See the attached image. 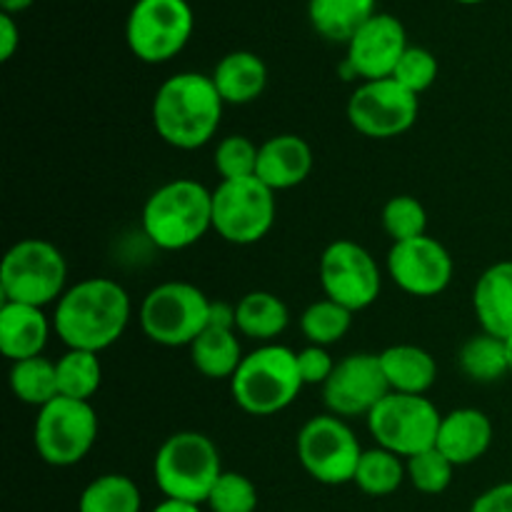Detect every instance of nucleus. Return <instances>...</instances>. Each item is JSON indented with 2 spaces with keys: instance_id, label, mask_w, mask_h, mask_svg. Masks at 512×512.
I'll list each match as a JSON object with an SVG mask.
<instances>
[{
  "instance_id": "7ed1b4c3",
  "label": "nucleus",
  "mask_w": 512,
  "mask_h": 512,
  "mask_svg": "<svg viewBox=\"0 0 512 512\" xmlns=\"http://www.w3.org/2000/svg\"><path fill=\"white\" fill-rule=\"evenodd\" d=\"M140 220L155 248L185 250L213 228V193L198 180H170L145 200Z\"/></svg>"
},
{
  "instance_id": "c9c22d12",
  "label": "nucleus",
  "mask_w": 512,
  "mask_h": 512,
  "mask_svg": "<svg viewBox=\"0 0 512 512\" xmlns=\"http://www.w3.org/2000/svg\"><path fill=\"white\" fill-rule=\"evenodd\" d=\"M258 145L245 135H228L215 148V170L223 180L255 178L258 170Z\"/></svg>"
},
{
  "instance_id": "6ab92c4d",
  "label": "nucleus",
  "mask_w": 512,
  "mask_h": 512,
  "mask_svg": "<svg viewBox=\"0 0 512 512\" xmlns=\"http://www.w3.org/2000/svg\"><path fill=\"white\" fill-rule=\"evenodd\" d=\"M493 443V423L483 410L458 408L443 415L435 448L458 468L483 458Z\"/></svg>"
},
{
  "instance_id": "473e14b6",
  "label": "nucleus",
  "mask_w": 512,
  "mask_h": 512,
  "mask_svg": "<svg viewBox=\"0 0 512 512\" xmlns=\"http://www.w3.org/2000/svg\"><path fill=\"white\" fill-rule=\"evenodd\" d=\"M383 228L393 238V243L423 238L428 228V213L413 195H395L383 208Z\"/></svg>"
},
{
  "instance_id": "a211bd4d",
  "label": "nucleus",
  "mask_w": 512,
  "mask_h": 512,
  "mask_svg": "<svg viewBox=\"0 0 512 512\" xmlns=\"http://www.w3.org/2000/svg\"><path fill=\"white\" fill-rule=\"evenodd\" d=\"M313 170V150L300 135L285 133L268 138L258 150L255 178L270 190H290L303 183Z\"/></svg>"
},
{
  "instance_id": "9b49d317",
  "label": "nucleus",
  "mask_w": 512,
  "mask_h": 512,
  "mask_svg": "<svg viewBox=\"0 0 512 512\" xmlns=\"http://www.w3.org/2000/svg\"><path fill=\"white\" fill-rule=\"evenodd\" d=\"M273 223L275 193L258 178L220 180L213 190V230L228 243H260Z\"/></svg>"
},
{
  "instance_id": "e433bc0d",
  "label": "nucleus",
  "mask_w": 512,
  "mask_h": 512,
  "mask_svg": "<svg viewBox=\"0 0 512 512\" xmlns=\"http://www.w3.org/2000/svg\"><path fill=\"white\" fill-rule=\"evenodd\" d=\"M438 70V58L430 50L410 45L403 53V58H400L398 68H395L393 80H398L405 90H410V93H415L420 98V93H425L435 83Z\"/></svg>"
},
{
  "instance_id": "f03ea898",
  "label": "nucleus",
  "mask_w": 512,
  "mask_h": 512,
  "mask_svg": "<svg viewBox=\"0 0 512 512\" xmlns=\"http://www.w3.org/2000/svg\"><path fill=\"white\" fill-rule=\"evenodd\" d=\"M223 105V98L210 75H173L155 93V133L160 135L163 143L178 150L203 148L218 133Z\"/></svg>"
},
{
  "instance_id": "39448f33",
  "label": "nucleus",
  "mask_w": 512,
  "mask_h": 512,
  "mask_svg": "<svg viewBox=\"0 0 512 512\" xmlns=\"http://www.w3.org/2000/svg\"><path fill=\"white\" fill-rule=\"evenodd\" d=\"M223 475L220 453L213 440L195 430H183L165 440L153 460V478L170 500L203 505L215 480Z\"/></svg>"
},
{
  "instance_id": "c03bdc74",
  "label": "nucleus",
  "mask_w": 512,
  "mask_h": 512,
  "mask_svg": "<svg viewBox=\"0 0 512 512\" xmlns=\"http://www.w3.org/2000/svg\"><path fill=\"white\" fill-rule=\"evenodd\" d=\"M505 353H508V368L512 373V335L510 338H505Z\"/></svg>"
},
{
  "instance_id": "4c0bfd02",
  "label": "nucleus",
  "mask_w": 512,
  "mask_h": 512,
  "mask_svg": "<svg viewBox=\"0 0 512 512\" xmlns=\"http://www.w3.org/2000/svg\"><path fill=\"white\" fill-rule=\"evenodd\" d=\"M298 370L305 385H325L333 375L335 363L328 350L320 345H308L298 353Z\"/></svg>"
},
{
  "instance_id": "aec40b11",
  "label": "nucleus",
  "mask_w": 512,
  "mask_h": 512,
  "mask_svg": "<svg viewBox=\"0 0 512 512\" xmlns=\"http://www.w3.org/2000/svg\"><path fill=\"white\" fill-rule=\"evenodd\" d=\"M473 308L483 333L495 338L512 335V260H503L485 270L473 290Z\"/></svg>"
},
{
  "instance_id": "1a4fd4ad",
  "label": "nucleus",
  "mask_w": 512,
  "mask_h": 512,
  "mask_svg": "<svg viewBox=\"0 0 512 512\" xmlns=\"http://www.w3.org/2000/svg\"><path fill=\"white\" fill-rule=\"evenodd\" d=\"M98 438V415L88 400L58 398L40 408L33 443L40 460L53 468L78 465Z\"/></svg>"
},
{
  "instance_id": "393cba45",
  "label": "nucleus",
  "mask_w": 512,
  "mask_h": 512,
  "mask_svg": "<svg viewBox=\"0 0 512 512\" xmlns=\"http://www.w3.org/2000/svg\"><path fill=\"white\" fill-rule=\"evenodd\" d=\"M243 350L235 330L225 328H205L190 345V360L195 370L210 380L233 378L235 370L243 363Z\"/></svg>"
},
{
  "instance_id": "37998d69",
  "label": "nucleus",
  "mask_w": 512,
  "mask_h": 512,
  "mask_svg": "<svg viewBox=\"0 0 512 512\" xmlns=\"http://www.w3.org/2000/svg\"><path fill=\"white\" fill-rule=\"evenodd\" d=\"M35 0H0V8H3L5 15H18L23 10H28Z\"/></svg>"
},
{
  "instance_id": "c85d7f7f",
  "label": "nucleus",
  "mask_w": 512,
  "mask_h": 512,
  "mask_svg": "<svg viewBox=\"0 0 512 512\" xmlns=\"http://www.w3.org/2000/svg\"><path fill=\"white\" fill-rule=\"evenodd\" d=\"M405 475H408V470H405V463L400 455L390 453L385 448H373L363 450V458H360L358 470H355L353 483L365 495L385 498V495H393L403 485Z\"/></svg>"
},
{
  "instance_id": "2f4dec72",
  "label": "nucleus",
  "mask_w": 512,
  "mask_h": 512,
  "mask_svg": "<svg viewBox=\"0 0 512 512\" xmlns=\"http://www.w3.org/2000/svg\"><path fill=\"white\" fill-rule=\"evenodd\" d=\"M350 325H353V313L330 298L315 300L300 318L305 338L310 340V345H320V348H328V345L343 340Z\"/></svg>"
},
{
  "instance_id": "6e6552de",
  "label": "nucleus",
  "mask_w": 512,
  "mask_h": 512,
  "mask_svg": "<svg viewBox=\"0 0 512 512\" xmlns=\"http://www.w3.org/2000/svg\"><path fill=\"white\" fill-rule=\"evenodd\" d=\"M443 415L425 395L388 393L368 415V430L378 448L413 458L438 443Z\"/></svg>"
},
{
  "instance_id": "f704fd0d",
  "label": "nucleus",
  "mask_w": 512,
  "mask_h": 512,
  "mask_svg": "<svg viewBox=\"0 0 512 512\" xmlns=\"http://www.w3.org/2000/svg\"><path fill=\"white\" fill-rule=\"evenodd\" d=\"M213 512H255L258 510V488L245 475L223 470L208 495Z\"/></svg>"
},
{
  "instance_id": "c756f323",
  "label": "nucleus",
  "mask_w": 512,
  "mask_h": 512,
  "mask_svg": "<svg viewBox=\"0 0 512 512\" xmlns=\"http://www.w3.org/2000/svg\"><path fill=\"white\" fill-rule=\"evenodd\" d=\"M460 368L475 383H495L503 375L510 373L508 353H505V340L495 338L490 333L473 335L468 343L460 348Z\"/></svg>"
},
{
  "instance_id": "7c9ffc66",
  "label": "nucleus",
  "mask_w": 512,
  "mask_h": 512,
  "mask_svg": "<svg viewBox=\"0 0 512 512\" xmlns=\"http://www.w3.org/2000/svg\"><path fill=\"white\" fill-rule=\"evenodd\" d=\"M55 370H58V390L63 398L90 400L103 383L98 353L88 350H68L55 363Z\"/></svg>"
},
{
  "instance_id": "a19ab883",
  "label": "nucleus",
  "mask_w": 512,
  "mask_h": 512,
  "mask_svg": "<svg viewBox=\"0 0 512 512\" xmlns=\"http://www.w3.org/2000/svg\"><path fill=\"white\" fill-rule=\"evenodd\" d=\"M208 325H210V328L238 330V328H235V308H230L228 303H210Z\"/></svg>"
},
{
  "instance_id": "ddd939ff",
  "label": "nucleus",
  "mask_w": 512,
  "mask_h": 512,
  "mask_svg": "<svg viewBox=\"0 0 512 512\" xmlns=\"http://www.w3.org/2000/svg\"><path fill=\"white\" fill-rule=\"evenodd\" d=\"M320 285L325 298L335 300L350 313L370 308L378 300L383 278L373 255L353 240H335L320 258Z\"/></svg>"
},
{
  "instance_id": "a18cd8bd",
  "label": "nucleus",
  "mask_w": 512,
  "mask_h": 512,
  "mask_svg": "<svg viewBox=\"0 0 512 512\" xmlns=\"http://www.w3.org/2000/svg\"><path fill=\"white\" fill-rule=\"evenodd\" d=\"M458 3H463V5H478V3H483V0H458Z\"/></svg>"
},
{
  "instance_id": "ea45409f",
  "label": "nucleus",
  "mask_w": 512,
  "mask_h": 512,
  "mask_svg": "<svg viewBox=\"0 0 512 512\" xmlns=\"http://www.w3.org/2000/svg\"><path fill=\"white\" fill-rule=\"evenodd\" d=\"M20 45V30L13 15L0 13V60H10Z\"/></svg>"
},
{
  "instance_id": "a878e982",
  "label": "nucleus",
  "mask_w": 512,
  "mask_h": 512,
  "mask_svg": "<svg viewBox=\"0 0 512 512\" xmlns=\"http://www.w3.org/2000/svg\"><path fill=\"white\" fill-rule=\"evenodd\" d=\"M288 323V305L278 295L265 293V290H253L235 305V328L250 340L270 343L288 328Z\"/></svg>"
},
{
  "instance_id": "4468645a",
  "label": "nucleus",
  "mask_w": 512,
  "mask_h": 512,
  "mask_svg": "<svg viewBox=\"0 0 512 512\" xmlns=\"http://www.w3.org/2000/svg\"><path fill=\"white\" fill-rule=\"evenodd\" d=\"M420 98L398 80H368L348 100V120L365 138H398L418 120Z\"/></svg>"
},
{
  "instance_id": "5701e85b",
  "label": "nucleus",
  "mask_w": 512,
  "mask_h": 512,
  "mask_svg": "<svg viewBox=\"0 0 512 512\" xmlns=\"http://www.w3.org/2000/svg\"><path fill=\"white\" fill-rule=\"evenodd\" d=\"M378 358L390 393L425 395L438 378L435 358L418 345H390Z\"/></svg>"
},
{
  "instance_id": "4be33fe9",
  "label": "nucleus",
  "mask_w": 512,
  "mask_h": 512,
  "mask_svg": "<svg viewBox=\"0 0 512 512\" xmlns=\"http://www.w3.org/2000/svg\"><path fill=\"white\" fill-rule=\"evenodd\" d=\"M210 78H213L223 103L248 105L263 95L265 85H268V68L260 55L250 53V50H235L215 65Z\"/></svg>"
},
{
  "instance_id": "423d86ee",
  "label": "nucleus",
  "mask_w": 512,
  "mask_h": 512,
  "mask_svg": "<svg viewBox=\"0 0 512 512\" xmlns=\"http://www.w3.org/2000/svg\"><path fill=\"white\" fill-rule=\"evenodd\" d=\"M68 263L53 243L28 238L15 243L5 253L0 268V293L3 303L45 308L63 298Z\"/></svg>"
},
{
  "instance_id": "f257e3e1",
  "label": "nucleus",
  "mask_w": 512,
  "mask_h": 512,
  "mask_svg": "<svg viewBox=\"0 0 512 512\" xmlns=\"http://www.w3.org/2000/svg\"><path fill=\"white\" fill-rule=\"evenodd\" d=\"M130 323V298L110 278H88L68 288L55 305L53 330L68 350L103 353L123 338Z\"/></svg>"
},
{
  "instance_id": "cd10ccee",
  "label": "nucleus",
  "mask_w": 512,
  "mask_h": 512,
  "mask_svg": "<svg viewBox=\"0 0 512 512\" xmlns=\"http://www.w3.org/2000/svg\"><path fill=\"white\" fill-rule=\"evenodd\" d=\"M143 495L128 475L108 473L83 490L78 512H140Z\"/></svg>"
},
{
  "instance_id": "412c9836",
  "label": "nucleus",
  "mask_w": 512,
  "mask_h": 512,
  "mask_svg": "<svg viewBox=\"0 0 512 512\" xmlns=\"http://www.w3.org/2000/svg\"><path fill=\"white\" fill-rule=\"evenodd\" d=\"M50 338V323L43 308L3 303L0 308V353L8 360L38 358Z\"/></svg>"
},
{
  "instance_id": "9d476101",
  "label": "nucleus",
  "mask_w": 512,
  "mask_h": 512,
  "mask_svg": "<svg viewBox=\"0 0 512 512\" xmlns=\"http://www.w3.org/2000/svg\"><path fill=\"white\" fill-rule=\"evenodd\" d=\"M188 0H135L125 23L130 53L143 63H168L193 35Z\"/></svg>"
},
{
  "instance_id": "58836bf2",
  "label": "nucleus",
  "mask_w": 512,
  "mask_h": 512,
  "mask_svg": "<svg viewBox=\"0 0 512 512\" xmlns=\"http://www.w3.org/2000/svg\"><path fill=\"white\" fill-rule=\"evenodd\" d=\"M470 512H512V480L493 485L473 503Z\"/></svg>"
},
{
  "instance_id": "bb28decb",
  "label": "nucleus",
  "mask_w": 512,
  "mask_h": 512,
  "mask_svg": "<svg viewBox=\"0 0 512 512\" xmlns=\"http://www.w3.org/2000/svg\"><path fill=\"white\" fill-rule=\"evenodd\" d=\"M10 390L15 398L25 405H35V408H45L53 403L60 395L58 390V370H55L53 360L43 358H28L18 360L10 368Z\"/></svg>"
},
{
  "instance_id": "0eeeda50",
  "label": "nucleus",
  "mask_w": 512,
  "mask_h": 512,
  "mask_svg": "<svg viewBox=\"0 0 512 512\" xmlns=\"http://www.w3.org/2000/svg\"><path fill=\"white\" fill-rule=\"evenodd\" d=\"M210 300L193 283H160L140 305V325L153 343L163 348H183L208 328Z\"/></svg>"
},
{
  "instance_id": "79ce46f5",
  "label": "nucleus",
  "mask_w": 512,
  "mask_h": 512,
  "mask_svg": "<svg viewBox=\"0 0 512 512\" xmlns=\"http://www.w3.org/2000/svg\"><path fill=\"white\" fill-rule=\"evenodd\" d=\"M153 512H203V510H200V505L183 503V500H170V498H165L163 503L155 505Z\"/></svg>"
},
{
  "instance_id": "f3484780",
  "label": "nucleus",
  "mask_w": 512,
  "mask_h": 512,
  "mask_svg": "<svg viewBox=\"0 0 512 512\" xmlns=\"http://www.w3.org/2000/svg\"><path fill=\"white\" fill-rule=\"evenodd\" d=\"M408 48L403 23L390 13H375L348 43L345 65L365 83L393 78L395 68Z\"/></svg>"
},
{
  "instance_id": "dca6fc26",
  "label": "nucleus",
  "mask_w": 512,
  "mask_h": 512,
  "mask_svg": "<svg viewBox=\"0 0 512 512\" xmlns=\"http://www.w3.org/2000/svg\"><path fill=\"white\" fill-rule=\"evenodd\" d=\"M388 273L400 290L415 298L440 295L453 280V258L440 240L413 238L393 243L388 253Z\"/></svg>"
},
{
  "instance_id": "2eb2a0df",
  "label": "nucleus",
  "mask_w": 512,
  "mask_h": 512,
  "mask_svg": "<svg viewBox=\"0 0 512 512\" xmlns=\"http://www.w3.org/2000/svg\"><path fill=\"white\" fill-rule=\"evenodd\" d=\"M388 393L390 385L380 368V358L373 353H353L340 360L323 385L325 405L330 415L338 418H368Z\"/></svg>"
},
{
  "instance_id": "f8f14e48",
  "label": "nucleus",
  "mask_w": 512,
  "mask_h": 512,
  "mask_svg": "<svg viewBox=\"0 0 512 512\" xmlns=\"http://www.w3.org/2000/svg\"><path fill=\"white\" fill-rule=\"evenodd\" d=\"M298 458L305 473L323 485L355 480L363 450L358 438L338 415H315L298 433Z\"/></svg>"
},
{
  "instance_id": "72a5a7b5",
  "label": "nucleus",
  "mask_w": 512,
  "mask_h": 512,
  "mask_svg": "<svg viewBox=\"0 0 512 512\" xmlns=\"http://www.w3.org/2000/svg\"><path fill=\"white\" fill-rule=\"evenodd\" d=\"M405 470H408V478L415 490L425 495H440L453 483L455 465L438 448H430L425 453L408 458Z\"/></svg>"
},
{
  "instance_id": "b1692460",
  "label": "nucleus",
  "mask_w": 512,
  "mask_h": 512,
  "mask_svg": "<svg viewBox=\"0 0 512 512\" xmlns=\"http://www.w3.org/2000/svg\"><path fill=\"white\" fill-rule=\"evenodd\" d=\"M375 15V0H308V18L315 33L330 43H345Z\"/></svg>"
},
{
  "instance_id": "20e7f679",
  "label": "nucleus",
  "mask_w": 512,
  "mask_h": 512,
  "mask_svg": "<svg viewBox=\"0 0 512 512\" xmlns=\"http://www.w3.org/2000/svg\"><path fill=\"white\" fill-rule=\"evenodd\" d=\"M303 385L298 353L285 345L265 343L245 355L230 378V393L240 410L265 418L293 405Z\"/></svg>"
}]
</instances>
